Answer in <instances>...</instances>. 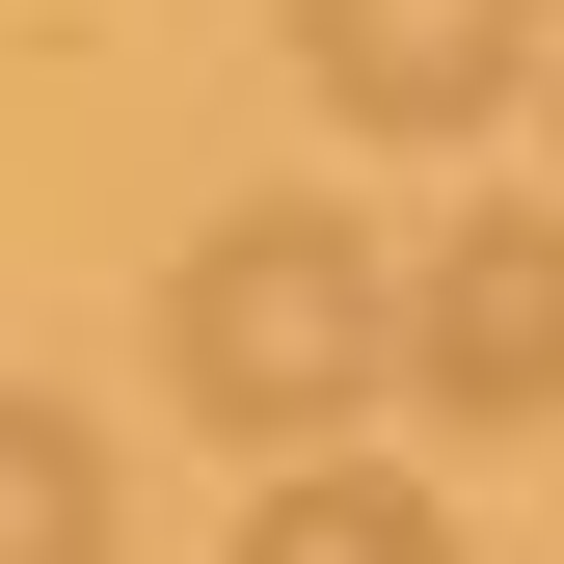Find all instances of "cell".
Segmentation results:
<instances>
[{"label":"cell","mask_w":564,"mask_h":564,"mask_svg":"<svg viewBox=\"0 0 564 564\" xmlns=\"http://www.w3.org/2000/svg\"><path fill=\"white\" fill-rule=\"evenodd\" d=\"M108 511H134V484H108V431L0 377V564H108Z\"/></svg>","instance_id":"obj_5"},{"label":"cell","mask_w":564,"mask_h":564,"mask_svg":"<svg viewBox=\"0 0 564 564\" xmlns=\"http://www.w3.org/2000/svg\"><path fill=\"white\" fill-rule=\"evenodd\" d=\"M377 349H403V269L349 242L323 188H242V216L162 269V403L242 431V457H323L349 403H377Z\"/></svg>","instance_id":"obj_1"},{"label":"cell","mask_w":564,"mask_h":564,"mask_svg":"<svg viewBox=\"0 0 564 564\" xmlns=\"http://www.w3.org/2000/svg\"><path fill=\"white\" fill-rule=\"evenodd\" d=\"M296 82L349 134H484L538 82V0H296Z\"/></svg>","instance_id":"obj_3"},{"label":"cell","mask_w":564,"mask_h":564,"mask_svg":"<svg viewBox=\"0 0 564 564\" xmlns=\"http://www.w3.org/2000/svg\"><path fill=\"white\" fill-rule=\"evenodd\" d=\"M403 403H457V431H564V216H457L403 269Z\"/></svg>","instance_id":"obj_2"},{"label":"cell","mask_w":564,"mask_h":564,"mask_svg":"<svg viewBox=\"0 0 564 564\" xmlns=\"http://www.w3.org/2000/svg\"><path fill=\"white\" fill-rule=\"evenodd\" d=\"M242 564H457V511H431V484H377V457H269Z\"/></svg>","instance_id":"obj_4"}]
</instances>
